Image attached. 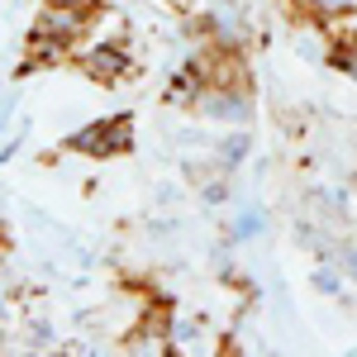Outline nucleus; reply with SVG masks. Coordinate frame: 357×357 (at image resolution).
Segmentation results:
<instances>
[{
    "instance_id": "1",
    "label": "nucleus",
    "mask_w": 357,
    "mask_h": 357,
    "mask_svg": "<svg viewBox=\"0 0 357 357\" xmlns=\"http://www.w3.org/2000/svg\"><path fill=\"white\" fill-rule=\"evenodd\" d=\"M319 5H324V10H338V5H348V0H319Z\"/></svg>"
}]
</instances>
